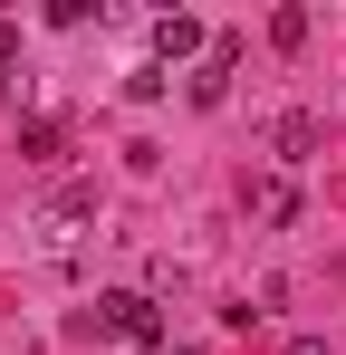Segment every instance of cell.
<instances>
[{
    "instance_id": "1",
    "label": "cell",
    "mask_w": 346,
    "mask_h": 355,
    "mask_svg": "<svg viewBox=\"0 0 346 355\" xmlns=\"http://www.w3.org/2000/svg\"><path fill=\"white\" fill-rule=\"evenodd\" d=\"M97 327L125 336V346H164V317H154V297H145V288H106V297H97Z\"/></svg>"
},
{
    "instance_id": "2",
    "label": "cell",
    "mask_w": 346,
    "mask_h": 355,
    "mask_svg": "<svg viewBox=\"0 0 346 355\" xmlns=\"http://www.w3.org/2000/svg\"><path fill=\"white\" fill-rule=\"evenodd\" d=\"M202 49H212V39H202V19H192V10H164V19H154V67H202Z\"/></svg>"
},
{
    "instance_id": "3",
    "label": "cell",
    "mask_w": 346,
    "mask_h": 355,
    "mask_svg": "<svg viewBox=\"0 0 346 355\" xmlns=\"http://www.w3.org/2000/svg\"><path fill=\"white\" fill-rule=\"evenodd\" d=\"M270 144H279V164H318V144H327V125L308 116V106H288V116L270 125Z\"/></svg>"
},
{
    "instance_id": "4",
    "label": "cell",
    "mask_w": 346,
    "mask_h": 355,
    "mask_svg": "<svg viewBox=\"0 0 346 355\" xmlns=\"http://www.w3.org/2000/svg\"><path fill=\"white\" fill-rule=\"evenodd\" d=\"M231 58H240L231 39H212V49H202V67H192V106H222V96H231Z\"/></svg>"
},
{
    "instance_id": "5",
    "label": "cell",
    "mask_w": 346,
    "mask_h": 355,
    "mask_svg": "<svg viewBox=\"0 0 346 355\" xmlns=\"http://www.w3.org/2000/svg\"><path fill=\"white\" fill-rule=\"evenodd\" d=\"M250 211H260V221H288V211H298V192H288L279 173H260V182H250Z\"/></svg>"
},
{
    "instance_id": "6",
    "label": "cell",
    "mask_w": 346,
    "mask_h": 355,
    "mask_svg": "<svg viewBox=\"0 0 346 355\" xmlns=\"http://www.w3.org/2000/svg\"><path fill=\"white\" fill-rule=\"evenodd\" d=\"M58 144H67L58 116H29V125H19V154H29V164H58Z\"/></svg>"
},
{
    "instance_id": "7",
    "label": "cell",
    "mask_w": 346,
    "mask_h": 355,
    "mask_svg": "<svg viewBox=\"0 0 346 355\" xmlns=\"http://www.w3.org/2000/svg\"><path fill=\"white\" fill-rule=\"evenodd\" d=\"M97 211V182H58V202H49V221H87Z\"/></svg>"
},
{
    "instance_id": "8",
    "label": "cell",
    "mask_w": 346,
    "mask_h": 355,
    "mask_svg": "<svg viewBox=\"0 0 346 355\" xmlns=\"http://www.w3.org/2000/svg\"><path fill=\"white\" fill-rule=\"evenodd\" d=\"M270 39L279 49H308V10H270Z\"/></svg>"
},
{
    "instance_id": "9",
    "label": "cell",
    "mask_w": 346,
    "mask_h": 355,
    "mask_svg": "<svg viewBox=\"0 0 346 355\" xmlns=\"http://www.w3.org/2000/svg\"><path fill=\"white\" fill-rule=\"evenodd\" d=\"M10 58H19V19H0V67H10Z\"/></svg>"
},
{
    "instance_id": "10",
    "label": "cell",
    "mask_w": 346,
    "mask_h": 355,
    "mask_svg": "<svg viewBox=\"0 0 346 355\" xmlns=\"http://www.w3.org/2000/svg\"><path fill=\"white\" fill-rule=\"evenodd\" d=\"M288 355H327V336H298V346H288Z\"/></svg>"
}]
</instances>
